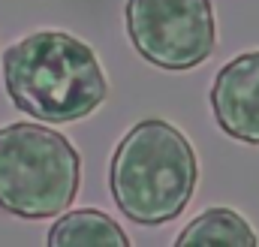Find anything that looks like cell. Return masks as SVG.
Listing matches in <instances>:
<instances>
[{
  "label": "cell",
  "instance_id": "obj_5",
  "mask_svg": "<svg viewBox=\"0 0 259 247\" xmlns=\"http://www.w3.org/2000/svg\"><path fill=\"white\" fill-rule=\"evenodd\" d=\"M217 127L244 145H259V52H244L220 66L211 85Z\"/></svg>",
  "mask_w": 259,
  "mask_h": 247
},
{
  "label": "cell",
  "instance_id": "obj_3",
  "mask_svg": "<svg viewBox=\"0 0 259 247\" xmlns=\"http://www.w3.org/2000/svg\"><path fill=\"white\" fill-rule=\"evenodd\" d=\"M81 187V157L64 133L42 124L0 127V211L21 220L64 214Z\"/></svg>",
  "mask_w": 259,
  "mask_h": 247
},
{
  "label": "cell",
  "instance_id": "obj_6",
  "mask_svg": "<svg viewBox=\"0 0 259 247\" xmlns=\"http://www.w3.org/2000/svg\"><path fill=\"white\" fill-rule=\"evenodd\" d=\"M49 247H72V244H115L127 247L130 235L100 208H75L58 214L55 226L49 229Z\"/></svg>",
  "mask_w": 259,
  "mask_h": 247
},
{
  "label": "cell",
  "instance_id": "obj_4",
  "mask_svg": "<svg viewBox=\"0 0 259 247\" xmlns=\"http://www.w3.org/2000/svg\"><path fill=\"white\" fill-rule=\"evenodd\" d=\"M127 36L148 63L187 72L217 49V18L211 0H127Z\"/></svg>",
  "mask_w": 259,
  "mask_h": 247
},
{
  "label": "cell",
  "instance_id": "obj_1",
  "mask_svg": "<svg viewBox=\"0 0 259 247\" xmlns=\"http://www.w3.org/2000/svg\"><path fill=\"white\" fill-rule=\"evenodd\" d=\"M3 85L15 109L46 124L94 115L109 81L97 52L64 30H36L3 52Z\"/></svg>",
  "mask_w": 259,
  "mask_h": 247
},
{
  "label": "cell",
  "instance_id": "obj_7",
  "mask_svg": "<svg viewBox=\"0 0 259 247\" xmlns=\"http://www.w3.org/2000/svg\"><path fill=\"white\" fill-rule=\"evenodd\" d=\"M256 232L253 226L232 208H208L199 217H193L175 244H232V247H256Z\"/></svg>",
  "mask_w": 259,
  "mask_h": 247
},
{
  "label": "cell",
  "instance_id": "obj_2",
  "mask_svg": "<svg viewBox=\"0 0 259 247\" xmlns=\"http://www.w3.org/2000/svg\"><path fill=\"white\" fill-rule=\"evenodd\" d=\"M199 184L190 139L163 118L133 124L109 163V190L121 214L139 226H163L184 214Z\"/></svg>",
  "mask_w": 259,
  "mask_h": 247
}]
</instances>
